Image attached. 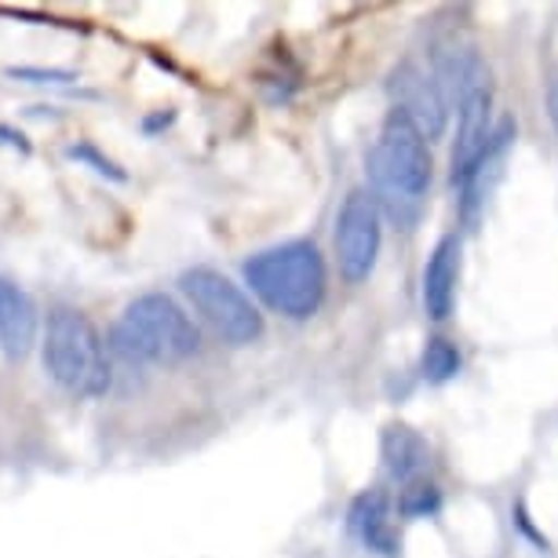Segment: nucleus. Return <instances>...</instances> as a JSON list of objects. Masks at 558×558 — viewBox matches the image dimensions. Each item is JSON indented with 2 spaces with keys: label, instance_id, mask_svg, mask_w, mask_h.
Masks as SVG:
<instances>
[{
  "label": "nucleus",
  "instance_id": "2eb2a0df",
  "mask_svg": "<svg viewBox=\"0 0 558 558\" xmlns=\"http://www.w3.org/2000/svg\"><path fill=\"white\" fill-rule=\"evenodd\" d=\"M66 157H73V161H81V165H88L92 172H99V175H107V179H118V183L129 179V175L121 172V165H113L110 157H102L92 143H73L70 150H66Z\"/></svg>",
  "mask_w": 558,
  "mask_h": 558
},
{
  "label": "nucleus",
  "instance_id": "6e6552de",
  "mask_svg": "<svg viewBox=\"0 0 558 558\" xmlns=\"http://www.w3.org/2000/svg\"><path fill=\"white\" fill-rule=\"evenodd\" d=\"M387 88H391L395 110H402L405 118L427 135V143L438 140V135L446 132L449 102H446V96H441L438 81L427 77L416 62H402V66H395L391 84H387Z\"/></svg>",
  "mask_w": 558,
  "mask_h": 558
},
{
  "label": "nucleus",
  "instance_id": "f03ea898",
  "mask_svg": "<svg viewBox=\"0 0 558 558\" xmlns=\"http://www.w3.org/2000/svg\"><path fill=\"white\" fill-rule=\"evenodd\" d=\"M110 347L129 362L179 365L202 351V332L172 296L146 292L124 307L121 322L110 329Z\"/></svg>",
  "mask_w": 558,
  "mask_h": 558
},
{
  "label": "nucleus",
  "instance_id": "f8f14e48",
  "mask_svg": "<svg viewBox=\"0 0 558 558\" xmlns=\"http://www.w3.org/2000/svg\"><path fill=\"white\" fill-rule=\"evenodd\" d=\"M351 530L362 541L368 551L380 555H398V536L391 525V504H387L384 493H362L351 508Z\"/></svg>",
  "mask_w": 558,
  "mask_h": 558
},
{
  "label": "nucleus",
  "instance_id": "9b49d317",
  "mask_svg": "<svg viewBox=\"0 0 558 558\" xmlns=\"http://www.w3.org/2000/svg\"><path fill=\"white\" fill-rule=\"evenodd\" d=\"M380 452H384V468L391 482H402V486H413L430 463V446L424 441L416 427L409 424H391L380 438Z\"/></svg>",
  "mask_w": 558,
  "mask_h": 558
},
{
  "label": "nucleus",
  "instance_id": "ddd939ff",
  "mask_svg": "<svg viewBox=\"0 0 558 558\" xmlns=\"http://www.w3.org/2000/svg\"><path fill=\"white\" fill-rule=\"evenodd\" d=\"M420 373H424L427 384H446L460 373V351L457 343L446 340V336H430L424 347V357H420Z\"/></svg>",
  "mask_w": 558,
  "mask_h": 558
},
{
  "label": "nucleus",
  "instance_id": "39448f33",
  "mask_svg": "<svg viewBox=\"0 0 558 558\" xmlns=\"http://www.w3.org/2000/svg\"><path fill=\"white\" fill-rule=\"evenodd\" d=\"M179 289L191 300V307L213 325V332L227 343H256L263 336V314L245 296V289L234 286L227 274L213 267H194L179 278Z\"/></svg>",
  "mask_w": 558,
  "mask_h": 558
},
{
  "label": "nucleus",
  "instance_id": "7ed1b4c3",
  "mask_svg": "<svg viewBox=\"0 0 558 558\" xmlns=\"http://www.w3.org/2000/svg\"><path fill=\"white\" fill-rule=\"evenodd\" d=\"M245 281L274 314L303 322L325 300V259L311 241H286L245 263Z\"/></svg>",
  "mask_w": 558,
  "mask_h": 558
},
{
  "label": "nucleus",
  "instance_id": "dca6fc26",
  "mask_svg": "<svg viewBox=\"0 0 558 558\" xmlns=\"http://www.w3.org/2000/svg\"><path fill=\"white\" fill-rule=\"evenodd\" d=\"M8 77L26 81V84H70V81H77V73H70V70H40V66H8Z\"/></svg>",
  "mask_w": 558,
  "mask_h": 558
},
{
  "label": "nucleus",
  "instance_id": "f257e3e1",
  "mask_svg": "<svg viewBox=\"0 0 558 558\" xmlns=\"http://www.w3.org/2000/svg\"><path fill=\"white\" fill-rule=\"evenodd\" d=\"M430 150L427 135L405 118L402 110H391L380 129L373 154H368V179L373 197L384 205L398 223H413L420 202L430 186Z\"/></svg>",
  "mask_w": 558,
  "mask_h": 558
},
{
  "label": "nucleus",
  "instance_id": "4468645a",
  "mask_svg": "<svg viewBox=\"0 0 558 558\" xmlns=\"http://www.w3.org/2000/svg\"><path fill=\"white\" fill-rule=\"evenodd\" d=\"M441 508V493L430 486V482H413V486L402 489V497H398V511L405 514V519H427V514H435Z\"/></svg>",
  "mask_w": 558,
  "mask_h": 558
},
{
  "label": "nucleus",
  "instance_id": "a211bd4d",
  "mask_svg": "<svg viewBox=\"0 0 558 558\" xmlns=\"http://www.w3.org/2000/svg\"><path fill=\"white\" fill-rule=\"evenodd\" d=\"M547 113H551L555 129H558V77L547 84Z\"/></svg>",
  "mask_w": 558,
  "mask_h": 558
},
{
  "label": "nucleus",
  "instance_id": "1a4fd4ad",
  "mask_svg": "<svg viewBox=\"0 0 558 558\" xmlns=\"http://www.w3.org/2000/svg\"><path fill=\"white\" fill-rule=\"evenodd\" d=\"M40 336V311L19 281L0 274V351L8 362H23Z\"/></svg>",
  "mask_w": 558,
  "mask_h": 558
},
{
  "label": "nucleus",
  "instance_id": "423d86ee",
  "mask_svg": "<svg viewBox=\"0 0 558 558\" xmlns=\"http://www.w3.org/2000/svg\"><path fill=\"white\" fill-rule=\"evenodd\" d=\"M384 241V216L380 205L368 191H351L336 216V263L347 286H362L376 270Z\"/></svg>",
  "mask_w": 558,
  "mask_h": 558
},
{
  "label": "nucleus",
  "instance_id": "0eeeda50",
  "mask_svg": "<svg viewBox=\"0 0 558 558\" xmlns=\"http://www.w3.org/2000/svg\"><path fill=\"white\" fill-rule=\"evenodd\" d=\"M457 113H460V129H457V146H452V183L463 186V179L471 175V168L478 165V157L486 154V146L493 140V84H489V70L486 62H475L468 84H463L460 99H457Z\"/></svg>",
  "mask_w": 558,
  "mask_h": 558
},
{
  "label": "nucleus",
  "instance_id": "9d476101",
  "mask_svg": "<svg viewBox=\"0 0 558 558\" xmlns=\"http://www.w3.org/2000/svg\"><path fill=\"white\" fill-rule=\"evenodd\" d=\"M457 281H460V238L446 234L430 252L424 267V311L427 318L446 322L457 303Z\"/></svg>",
  "mask_w": 558,
  "mask_h": 558
},
{
  "label": "nucleus",
  "instance_id": "20e7f679",
  "mask_svg": "<svg viewBox=\"0 0 558 558\" xmlns=\"http://www.w3.org/2000/svg\"><path fill=\"white\" fill-rule=\"evenodd\" d=\"M45 373L62 391L77 398H102L110 391V357L99 329L77 307H51L45 325Z\"/></svg>",
  "mask_w": 558,
  "mask_h": 558
},
{
  "label": "nucleus",
  "instance_id": "f3484780",
  "mask_svg": "<svg viewBox=\"0 0 558 558\" xmlns=\"http://www.w3.org/2000/svg\"><path fill=\"white\" fill-rule=\"evenodd\" d=\"M0 140H4L8 146H15V150L29 154V143H26V135H23V132H15V129H8V124H0Z\"/></svg>",
  "mask_w": 558,
  "mask_h": 558
}]
</instances>
